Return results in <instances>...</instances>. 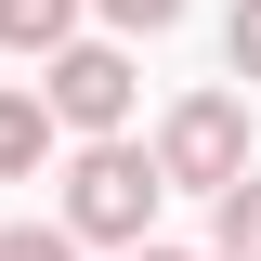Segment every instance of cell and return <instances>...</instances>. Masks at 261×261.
Returning <instances> with one entry per match:
<instances>
[{
	"label": "cell",
	"instance_id": "cell-1",
	"mask_svg": "<svg viewBox=\"0 0 261 261\" xmlns=\"http://www.w3.org/2000/svg\"><path fill=\"white\" fill-rule=\"evenodd\" d=\"M157 157L144 144H79L65 157V235H92V248H144V222H157Z\"/></svg>",
	"mask_w": 261,
	"mask_h": 261
},
{
	"label": "cell",
	"instance_id": "cell-2",
	"mask_svg": "<svg viewBox=\"0 0 261 261\" xmlns=\"http://www.w3.org/2000/svg\"><path fill=\"white\" fill-rule=\"evenodd\" d=\"M235 170H248V105H235V92H183V105H170V130H157V183L222 196Z\"/></svg>",
	"mask_w": 261,
	"mask_h": 261
},
{
	"label": "cell",
	"instance_id": "cell-3",
	"mask_svg": "<svg viewBox=\"0 0 261 261\" xmlns=\"http://www.w3.org/2000/svg\"><path fill=\"white\" fill-rule=\"evenodd\" d=\"M39 65H53L39 118H53V130H92V144H118V118H130V53H118V39H65V53H39Z\"/></svg>",
	"mask_w": 261,
	"mask_h": 261
},
{
	"label": "cell",
	"instance_id": "cell-4",
	"mask_svg": "<svg viewBox=\"0 0 261 261\" xmlns=\"http://www.w3.org/2000/svg\"><path fill=\"white\" fill-rule=\"evenodd\" d=\"M79 39V0H0V53H65Z\"/></svg>",
	"mask_w": 261,
	"mask_h": 261
},
{
	"label": "cell",
	"instance_id": "cell-5",
	"mask_svg": "<svg viewBox=\"0 0 261 261\" xmlns=\"http://www.w3.org/2000/svg\"><path fill=\"white\" fill-rule=\"evenodd\" d=\"M39 157H53V118H39V92H0V183H27Z\"/></svg>",
	"mask_w": 261,
	"mask_h": 261
},
{
	"label": "cell",
	"instance_id": "cell-6",
	"mask_svg": "<svg viewBox=\"0 0 261 261\" xmlns=\"http://www.w3.org/2000/svg\"><path fill=\"white\" fill-rule=\"evenodd\" d=\"M222 261H261V170L222 183Z\"/></svg>",
	"mask_w": 261,
	"mask_h": 261
},
{
	"label": "cell",
	"instance_id": "cell-7",
	"mask_svg": "<svg viewBox=\"0 0 261 261\" xmlns=\"http://www.w3.org/2000/svg\"><path fill=\"white\" fill-rule=\"evenodd\" d=\"M0 261H79L65 222H0Z\"/></svg>",
	"mask_w": 261,
	"mask_h": 261
},
{
	"label": "cell",
	"instance_id": "cell-8",
	"mask_svg": "<svg viewBox=\"0 0 261 261\" xmlns=\"http://www.w3.org/2000/svg\"><path fill=\"white\" fill-rule=\"evenodd\" d=\"M222 53H235V79L261 92V0H235V27H222Z\"/></svg>",
	"mask_w": 261,
	"mask_h": 261
},
{
	"label": "cell",
	"instance_id": "cell-9",
	"mask_svg": "<svg viewBox=\"0 0 261 261\" xmlns=\"http://www.w3.org/2000/svg\"><path fill=\"white\" fill-rule=\"evenodd\" d=\"M92 13H105V27H144V39H157V27H183V0H92Z\"/></svg>",
	"mask_w": 261,
	"mask_h": 261
},
{
	"label": "cell",
	"instance_id": "cell-10",
	"mask_svg": "<svg viewBox=\"0 0 261 261\" xmlns=\"http://www.w3.org/2000/svg\"><path fill=\"white\" fill-rule=\"evenodd\" d=\"M130 261H183V248H130Z\"/></svg>",
	"mask_w": 261,
	"mask_h": 261
}]
</instances>
